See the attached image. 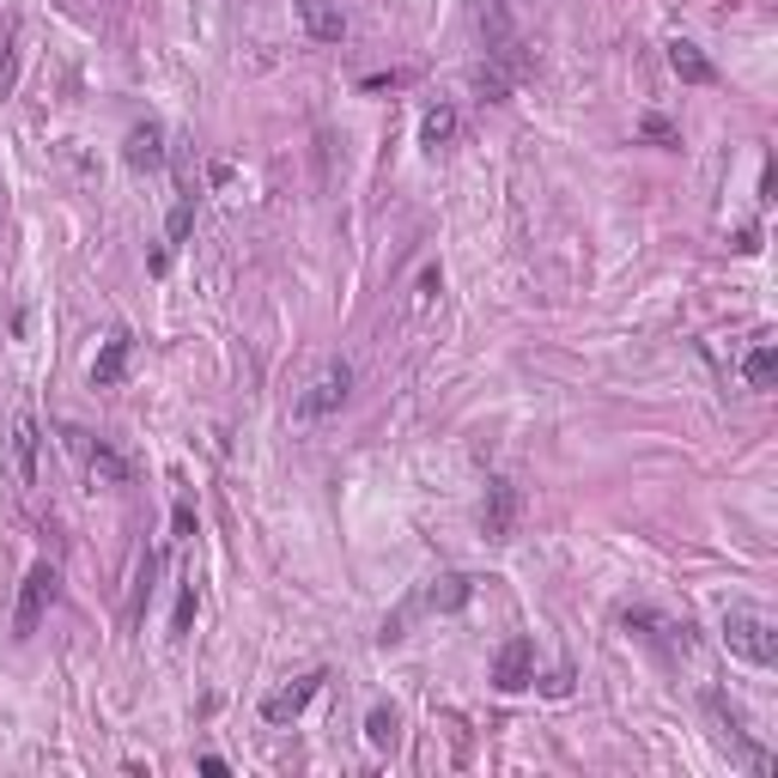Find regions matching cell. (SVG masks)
<instances>
[{
  "label": "cell",
  "instance_id": "obj_1",
  "mask_svg": "<svg viewBox=\"0 0 778 778\" xmlns=\"http://www.w3.org/2000/svg\"><path fill=\"white\" fill-rule=\"evenodd\" d=\"M724 645H730V656H742V663H754V669H773L778 663L773 614L748 609V602H730V609H724Z\"/></svg>",
  "mask_w": 778,
  "mask_h": 778
},
{
  "label": "cell",
  "instance_id": "obj_2",
  "mask_svg": "<svg viewBox=\"0 0 778 778\" xmlns=\"http://www.w3.org/2000/svg\"><path fill=\"white\" fill-rule=\"evenodd\" d=\"M474 31H481V43H487V67H499L505 79L523 74V43L518 31H511V13H505V0H474Z\"/></svg>",
  "mask_w": 778,
  "mask_h": 778
},
{
  "label": "cell",
  "instance_id": "obj_3",
  "mask_svg": "<svg viewBox=\"0 0 778 778\" xmlns=\"http://www.w3.org/2000/svg\"><path fill=\"white\" fill-rule=\"evenodd\" d=\"M353 396V366L347 359H329V366L317 371V378L298 390V401H292V420H329V413H341Z\"/></svg>",
  "mask_w": 778,
  "mask_h": 778
},
{
  "label": "cell",
  "instance_id": "obj_4",
  "mask_svg": "<svg viewBox=\"0 0 778 778\" xmlns=\"http://www.w3.org/2000/svg\"><path fill=\"white\" fill-rule=\"evenodd\" d=\"M55 565H31L25 572V584H18V609H13V639H31L37 621L49 614V602H55Z\"/></svg>",
  "mask_w": 778,
  "mask_h": 778
},
{
  "label": "cell",
  "instance_id": "obj_5",
  "mask_svg": "<svg viewBox=\"0 0 778 778\" xmlns=\"http://www.w3.org/2000/svg\"><path fill=\"white\" fill-rule=\"evenodd\" d=\"M518 518H523L518 481H487V505H481V530H487V541H511V535H518Z\"/></svg>",
  "mask_w": 778,
  "mask_h": 778
},
{
  "label": "cell",
  "instance_id": "obj_6",
  "mask_svg": "<svg viewBox=\"0 0 778 778\" xmlns=\"http://www.w3.org/2000/svg\"><path fill=\"white\" fill-rule=\"evenodd\" d=\"M535 681V645L530 639H505L499 656H493V687L499 693H523Z\"/></svg>",
  "mask_w": 778,
  "mask_h": 778
},
{
  "label": "cell",
  "instance_id": "obj_7",
  "mask_svg": "<svg viewBox=\"0 0 778 778\" xmlns=\"http://www.w3.org/2000/svg\"><path fill=\"white\" fill-rule=\"evenodd\" d=\"M322 681H329L322 669L298 675L292 687H280V693H268V700H262V717H268V724H292V717H298L310 700H317V687H322Z\"/></svg>",
  "mask_w": 778,
  "mask_h": 778
},
{
  "label": "cell",
  "instance_id": "obj_8",
  "mask_svg": "<svg viewBox=\"0 0 778 778\" xmlns=\"http://www.w3.org/2000/svg\"><path fill=\"white\" fill-rule=\"evenodd\" d=\"M79 450H86V474H92V487H128V481H135V462H128L123 450H110L104 438H98V444L79 438Z\"/></svg>",
  "mask_w": 778,
  "mask_h": 778
},
{
  "label": "cell",
  "instance_id": "obj_9",
  "mask_svg": "<svg viewBox=\"0 0 778 778\" xmlns=\"http://www.w3.org/2000/svg\"><path fill=\"white\" fill-rule=\"evenodd\" d=\"M123 158H128V170H165V128L135 123L128 140H123Z\"/></svg>",
  "mask_w": 778,
  "mask_h": 778
},
{
  "label": "cell",
  "instance_id": "obj_10",
  "mask_svg": "<svg viewBox=\"0 0 778 778\" xmlns=\"http://www.w3.org/2000/svg\"><path fill=\"white\" fill-rule=\"evenodd\" d=\"M298 18L317 43H341L347 37V7L341 0H298Z\"/></svg>",
  "mask_w": 778,
  "mask_h": 778
},
{
  "label": "cell",
  "instance_id": "obj_11",
  "mask_svg": "<svg viewBox=\"0 0 778 778\" xmlns=\"http://www.w3.org/2000/svg\"><path fill=\"white\" fill-rule=\"evenodd\" d=\"M128 353H135V335H128V329H116V335L104 341V353H98V366H92V383H98V390H116V383L128 378Z\"/></svg>",
  "mask_w": 778,
  "mask_h": 778
},
{
  "label": "cell",
  "instance_id": "obj_12",
  "mask_svg": "<svg viewBox=\"0 0 778 778\" xmlns=\"http://www.w3.org/2000/svg\"><path fill=\"white\" fill-rule=\"evenodd\" d=\"M669 67H675V79H687V86H712L717 79V67L705 62V49L687 43V37H675L669 43Z\"/></svg>",
  "mask_w": 778,
  "mask_h": 778
},
{
  "label": "cell",
  "instance_id": "obj_13",
  "mask_svg": "<svg viewBox=\"0 0 778 778\" xmlns=\"http://www.w3.org/2000/svg\"><path fill=\"white\" fill-rule=\"evenodd\" d=\"M773 378H778V341H754L742 359V383L748 390H773Z\"/></svg>",
  "mask_w": 778,
  "mask_h": 778
},
{
  "label": "cell",
  "instance_id": "obj_14",
  "mask_svg": "<svg viewBox=\"0 0 778 778\" xmlns=\"http://www.w3.org/2000/svg\"><path fill=\"white\" fill-rule=\"evenodd\" d=\"M37 444H43L37 420H31V413H18V420H13V457H18V481H37Z\"/></svg>",
  "mask_w": 778,
  "mask_h": 778
},
{
  "label": "cell",
  "instance_id": "obj_15",
  "mask_svg": "<svg viewBox=\"0 0 778 778\" xmlns=\"http://www.w3.org/2000/svg\"><path fill=\"white\" fill-rule=\"evenodd\" d=\"M420 140H426L432 153H438V146H450V140H457V110H450V104L426 110V123H420Z\"/></svg>",
  "mask_w": 778,
  "mask_h": 778
},
{
  "label": "cell",
  "instance_id": "obj_16",
  "mask_svg": "<svg viewBox=\"0 0 778 778\" xmlns=\"http://www.w3.org/2000/svg\"><path fill=\"white\" fill-rule=\"evenodd\" d=\"M366 742H371V748H396V742H401V717L390 712V705H371V717H366Z\"/></svg>",
  "mask_w": 778,
  "mask_h": 778
},
{
  "label": "cell",
  "instance_id": "obj_17",
  "mask_svg": "<svg viewBox=\"0 0 778 778\" xmlns=\"http://www.w3.org/2000/svg\"><path fill=\"white\" fill-rule=\"evenodd\" d=\"M189 231H195V195H183L177 207H170V219H165V238H170V244H183Z\"/></svg>",
  "mask_w": 778,
  "mask_h": 778
},
{
  "label": "cell",
  "instance_id": "obj_18",
  "mask_svg": "<svg viewBox=\"0 0 778 778\" xmlns=\"http://www.w3.org/2000/svg\"><path fill=\"white\" fill-rule=\"evenodd\" d=\"M189 626H195V584H183V596H177V621H170V633L183 639Z\"/></svg>",
  "mask_w": 778,
  "mask_h": 778
},
{
  "label": "cell",
  "instance_id": "obj_19",
  "mask_svg": "<svg viewBox=\"0 0 778 778\" xmlns=\"http://www.w3.org/2000/svg\"><path fill=\"white\" fill-rule=\"evenodd\" d=\"M13 86H18V49L7 43L0 49V98H13Z\"/></svg>",
  "mask_w": 778,
  "mask_h": 778
},
{
  "label": "cell",
  "instance_id": "obj_20",
  "mask_svg": "<svg viewBox=\"0 0 778 778\" xmlns=\"http://www.w3.org/2000/svg\"><path fill=\"white\" fill-rule=\"evenodd\" d=\"M639 128H645V135H651V140H675V128H669V123H663V116H645V123H639Z\"/></svg>",
  "mask_w": 778,
  "mask_h": 778
},
{
  "label": "cell",
  "instance_id": "obj_21",
  "mask_svg": "<svg viewBox=\"0 0 778 778\" xmlns=\"http://www.w3.org/2000/svg\"><path fill=\"white\" fill-rule=\"evenodd\" d=\"M170 530L189 535V530H195V511H189V505H177V511H170Z\"/></svg>",
  "mask_w": 778,
  "mask_h": 778
}]
</instances>
